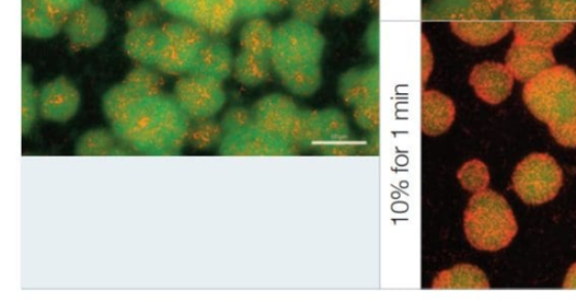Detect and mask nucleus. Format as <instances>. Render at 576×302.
Listing matches in <instances>:
<instances>
[{"label": "nucleus", "mask_w": 576, "mask_h": 302, "mask_svg": "<svg viewBox=\"0 0 576 302\" xmlns=\"http://www.w3.org/2000/svg\"><path fill=\"white\" fill-rule=\"evenodd\" d=\"M116 140L115 135L106 131V129H92V131L80 137L76 152L82 156L112 154L116 147Z\"/></svg>", "instance_id": "obj_29"}, {"label": "nucleus", "mask_w": 576, "mask_h": 302, "mask_svg": "<svg viewBox=\"0 0 576 302\" xmlns=\"http://www.w3.org/2000/svg\"><path fill=\"white\" fill-rule=\"evenodd\" d=\"M300 114L290 97L279 94L262 98L253 108L255 126L285 143L298 141Z\"/></svg>", "instance_id": "obj_7"}, {"label": "nucleus", "mask_w": 576, "mask_h": 302, "mask_svg": "<svg viewBox=\"0 0 576 302\" xmlns=\"http://www.w3.org/2000/svg\"><path fill=\"white\" fill-rule=\"evenodd\" d=\"M458 178L462 187L473 194L487 189L489 184V172L484 162L471 160L458 172Z\"/></svg>", "instance_id": "obj_31"}, {"label": "nucleus", "mask_w": 576, "mask_h": 302, "mask_svg": "<svg viewBox=\"0 0 576 302\" xmlns=\"http://www.w3.org/2000/svg\"><path fill=\"white\" fill-rule=\"evenodd\" d=\"M191 118L174 96L141 100L120 121L112 125L123 144L145 155H175L187 141Z\"/></svg>", "instance_id": "obj_1"}, {"label": "nucleus", "mask_w": 576, "mask_h": 302, "mask_svg": "<svg viewBox=\"0 0 576 302\" xmlns=\"http://www.w3.org/2000/svg\"><path fill=\"white\" fill-rule=\"evenodd\" d=\"M489 283L482 270L460 265L440 272L434 280V289H485Z\"/></svg>", "instance_id": "obj_22"}, {"label": "nucleus", "mask_w": 576, "mask_h": 302, "mask_svg": "<svg viewBox=\"0 0 576 302\" xmlns=\"http://www.w3.org/2000/svg\"><path fill=\"white\" fill-rule=\"evenodd\" d=\"M212 0H198V4H199V11H198V15H197V19H196V22L195 24L198 26L199 24V21H200V18L205 11V9H207V7L209 5V3H211Z\"/></svg>", "instance_id": "obj_41"}, {"label": "nucleus", "mask_w": 576, "mask_h": 302, "mask_svg": "<svg viewBox=\"0 0 576 302\" xmlns=\"http://www.w3.org/2000/svg\"><path fill=\"white\" fill-rule=\"evenodd\" d=\"M324 49L325 37L315 25L291 19L275 27L272 67L287 91L303 97L319 91Z\"/></svg>", "instance_id": "obj_2"}, {"label": "nucleus", "mask_w": 576, "mask_h": 302, "mask_svg": "<svg viewBox=\"0 0 576 302\" xmlns=\"http://www.w3.org/2000/svg\"><path fill=\"white\" fill-rule=\"evenodd\" d=\"M166 42L168 38L161 27L131 28L125 36L123 47L136 62L146 67H155L160 51Z\"/></svg>", "instance_id": "obj_17"}, {"label": "nucleus", "mask_w": 576, "mask_h": 302, "mask_svg": "<svg viewBox=\"0 0 576 302\" xmlns=\"http://www.w3.org/2000/svg\"><path fill=\"white\" fill-rule=\"evenodd\" d=\"M161 30L170 42L197 51L211 36L196 24L178 20L169 22Z\"/></svg>", "instance_id": "obj_26"}, {"label": "nucleus", "mask_w": 576, "mask_h": 302, "mask_svg": "<svg viewBox=\"0 0 576 302\" xmlns=\"http://www.w3.org/2000/svg\"><path fill=\"white\" fill-rule=\"evenodd\" d=\"M68 15L55 9L48 0H22V32L24 35L47 39L65 28Z\"/></svg>", "instance_id": "obj_12"}, {"label": "nucleus", "mask_w": 576, "mask_h": 302, "mask_svg": "<svg viewBox=\"0 0 576 302\" xmlns=\"http://www.w3.org/2000/svg\"><path fill=\"white\" fill-rule=\"evenodd\" d=\"M38 111V93L31 79L28 67L23 68L22 74V132L26 135L34 125Z\"/></svg>", "instance_id": "obj_30"}, {"label": "nucleus", "mask_w": 576, "mask_h": 302, "mask_svg": "<svg viewBox=\"0 0 576 302\" xmlns=\"http://www.w3.org/2000/svg\"><path fill=\"white\" fill-rule=\"evenodd\" d=\"M284 143L253 125L242 131L224 136L220 153L222 155H269L277 153L278 146Z\"/></svg>", "instance_id": "obj_16"}, {"label": "nucleus", "mask_w": 576, "mask_h": 302, "mask_svg": "<svg viewBox=\"0 0 576 302\" xmlns=\"http://www.w3.org/2000/svg\"><path fill=\"white\" fill-rule=\"evenodd\" d=\"M563 181V171L553 156L533 153L517 165L512 186L523 202L543 205L556 198Z\"/></svg>", "instance_id": "obj_5"}, {"label": "nucleus", "mask_w": 576, "mask_h": 302, "mask_svg": "<svg viewBox=\"0 0 576 302\" xmlns=\"http://www.w3.org/2000/svg\"><path fill=\"white\" fill-rule=\"evenodd\" d=\"M515 37L548 48L567 37L574 30L573 22L523 20L514 25Z\"/></svg>", "instance_id": "obj_19"}, {"label": "nucleus", "mask_w": 576, "mask_h": 302, "mask_svg": "<svg viewBox=\"0 0 576 302\" xmlns=\"http://www.w3.org/2000/svg\"><path fill=\"white\" fill-rule=\"evenodd\" d=\"M354 117L357 124L373 131L380 124V102L379 100L368 102L354 108Z\"/></svg>", "instance_id": "obj_37"}, {"label": "nucleus", "mask_w": 576, "mask_h": 302, "mask_svg": "<svg viewBox=\"0 0 576 302\" xmlns=\"http://www.w3.org/2000/svg\"><path fill=\"white\" fill-rule=\"evenodd\" d=\"M141 98L125 82L114 85L103 97V112L111 125L125 118Z\"/></svg>", "instance_id": "obj_25"}, {"label": "nucleus", "mask_w": 576, "mask_h": 302, "mask_svg": "<svg viewBox=\"0 0 576 302\" xmlns=\"http://www.w3.org/2000/svg\"><path fill=\"white\" fill-rule=\"evenodd\" d=\"M141 98L162 95L163 79L146 66L131 70L123 81Z\"/></svg>", "instance_id": "obj_27"}, {"label": "nucleus", "mask_w": 576, "mask_h": 302, "mask_svg": "<svg viewBox=\"0 0 576 302\" xmlns=\"http://www.w3.org/2000/svg\"><path fill=\"white\" fill-rule=\"evenodd\" d=\"M506 66L515 79L528 82L556 66V59L552 48L533 45V43L515 37L507 54Z\"/></svg>", "instance_id": "obj_11"}, {"label": "nucleus", "mask_w": 576, "mask_h": 302, "mask_svg": "<svg viewBox=\"0 0 576 302\" xmlns=\"http://www.w3.org/2000/svg\"><path fill=\"white\" fill-rule=\"evenodd\" d=\"M81 96L72 81L60 76L38 92V111L46 120L66 123L74 117Z\"/></svg>", "instance_id": "obj_9"}, {"label": "nucleus", "mask_w": 576, "mask_h": 302, "mask_svg": "<svg viewBox=\"0 0 576 302\" xmlns=\"http://www.w3.org/2000/svg\"><path fill=\"white\" fill-rule=\"evenodd\" d=\"M514 25L511 21L486 18H468L449 22L451 32L473 47L495 45L512 30Z\"/></svg>", "instance_id": "obj_13"}, {"label": "nucleus", "mask_w": 576, "mask_h": 302, "mask_svg": "<svg viewBox=\"0 0 576 302\" xmlns=\"http://www.w3.org/2000/svg\"><path fill=\"white\" fill-rule=\"evenodd\" d=\"M564 288L576 289V264L571 267L567 272Z\"/></svg>", "instance_id": "obj_40"}, {"label": "nucleus", "mask_w": 576, "mask_h": 302, "mask_svg": "<svg viewBox=\"0 0 576 302\" xmlns=\"http://www.w3.org/2000/svg\"><path fill=\"white\" fill-rule=\"evenodd\" d=\"M233 56L228 45L211 37L196 51L191 73L223 82L233 72Z\"/></svg>", "instance_id": "obj_15"}, {"label": "nucleus", "mask_w": 576, "mask_h": 302, "mask_svg": "<svg viewBox=\"0 0 576 302\" xmlns=\"http://www.w3.org/2000/svg\"><path fill=\"white\" fill-rule=\"evenodd\" d=\"M126 22L129 30L157 26L158 11L152 3L145 0L127 12Z\"/></svg>", "instance_id": "obj_35"}, {"label": "nucleus", "mask_w": 576, "mask_h": 302, "mask_svg": "<svg viewBox=\"0 0 576 302\" xmlns=\"http://www.w3.org/2000/svg\"><path fill=\"white\" fill-rule=\"evenodd\" d=\"M64 30L73 47L91 49L104 40L108 16L103 8L88 2L68 16Z\"/></svg>", "instance_id": "obj_8"}, {"label": "nucleus", "mask_w": 576, "mask_h": 302, "mask_svg": "<svg viewBox=\"0 0 576 302\" xmlns=\"http://www.w3.org/2000/svg\"><path fill=\"white\" fill-rule=\"evenodd\" d=\"M224 131L221 123L212 118L195 120L189 126L187 141L198 150L210 149L217 143H221Z\"/></svg>", "instance_id": "obj_28"}, {"label": "nucleus", "mask_w": 576, "mask_h": 302, "mask_svg": "<svg viewBox=\"0 0 576 302\" xmlns=\"http://www.w3.org/2000/svg\"><path fill=\"white\" fill-rule=\"evenodd\" d=\"M380 76L378 68L354 69L341 79V94L344 102L358 107L379 100Z\"/></svg>", "instance_id": "obj_18"}, {"label": "nucleus", "mask_w": 576, "mask_h": 302, "mask_svg": "<svg viewBox=\"0 0 576 302\" xmlns=\"http://www.w3.org/2000/svg\"><path fill=\"white\" fill-rule=\"evenodd\" d=\"M364 0H329V11L338 18H347L360 10Z\"/></svg>", "instance_id": "obj_38"}, {"label": "nucleus", "mask_w": 576, "mask_h": 302, "mask_svg": "<svg viewBox=\"0 0 576 302\" xmlns=\"http://www.w3.org/2000/svg\"><path fill=\"white\" fill-rule=\"evenodd\" d=\"M239 18L238 0H212L205 9L198 26L216 38L227 35Z\"/></svg>", "instance_id": "obj_21"}, {"label": "nucleus", "mask_w": 576, "mask_h": 302, "mask_svg": "<svg viewBox=\"0 0 576 302\" xmlns=\"http://www.w3.org/2000/svg\"><path fill=\"white\" fill-rule=\"evenodd\" d=\"M196 51L168 39L160 51L155 68L170 76H184L192 72Z\"/></svg>", "instance_id": "obj_23"}, {"label": "nucleus", "mask_w": 576, "mask_h": 302, "mask_svg": "<svg viewBox=\"0 0 576 302\" xmlns=\"http://www.w3.org/2000/svg\"><path fill=\"white\" fill-rule=\"evenodd\" d=\"M473 0H434L429 14L437 20H462L472 16Z\"/></svg>", "instance_id": "obj_32"}, {"label": "nucleus", "mask_w": 576, "mask_h": 302, "mask_svg": "<svg viewBox=\"0 0 576 302\" xmlns=\"http://www.w3.org/2000/svg\"><path fill=\"white\" fill-rule=\"evenodd\" d=\"M464 231L473 247L497 252L510 245L518 224L505 197L485 189L471 198L464 213Z\"/></svg>", "instance_id": "obj_4"}, {"label": "nucleus", "mask_w": 576, "mask_h": 302, "mask_svg": "<svg viewBox=\"0 0 576 302\" xmlns=\"http://www.w3.org/2000/svg\"><path fill=\"white\" fill-rule=\"evenodd\" d=\"M221 125L224 136L242 131L255 125L253 111L244 107L230 108L222 117Z\"/></svg>", "instance_id": "obj_36"}, {"label": "nucleus", "mask_w": 576, "mask_h": 302, "mask_svg": "<svg viewBox=\"0 0 576 302\" xmlns=\"http://www.w3.org/2000/svg\"><path fill=\"white\" fill-rule=\"evenodd\" d=\"M48 2L59 12L69 16L80 7L87 4L89 0H48Z\"/></svg>", "instance_id": "obj_39"}, {"label": "nucleus", "mask_w": 576, "mask_h": 302, "mask_svg": "<svg viewBox=\"0 0 576 302\" xmlns=\"http://www.w3.org/2000/svg\"><path fill=\"white\" fill-rule=\"evenodd\" d=\"M275 27L264 18L249 20L240 31L242 51L272 61Z\"/></svg>", "instance_id": "obj_20"}, {"label": "nucleus", "mask_w": 576, "mask_h": 302, "mask_svg": "<svg viewBox=\"0 0 576 302\" xmlns=\"http://www.w3.org/2000/svg\"><path fill=\"white\" fill-rule=\"evenodd\" d=\"M469 81L480 100L498 105L511 95L515 77L503 63L483 62L473 68Z\"/></svg>", "instance_id": "obj_10"}, {"label": "nucleus", "mask_w": 576, "mask_h": 302, "mask_svg": "<svg viewBox=\"0 0 576 302\" xmlns=\"http://www.w3.org/2000/svg\"><path fill=\"white\" fill-rule=\"evenodd\" d=\"M292 19L318 25L329 11V0H290Z\"/></svg>", "instance_id": "obj_34"}, {"label": "nucleus", "mask_w": 576, "mask_h": 302, "mask_svg": "<svg viewBox=\"0 0 576 302\" xmlns=\"http://www.w3.org/2000/svg\"><path fill=\"white\" fill-rule=\"evenodd\" d=\"M523 102L530 113L548 124L552 137L565 148H576V72L554 66L529 80Z\"/></svg>", "instance_id": "obj_3"}, {"label": "nucleus", "mask_w": 576, "mask_h": 302, "mask_svg": "<svg viewBox=\"0 0 576 302\" xmlns=\"http://www.w3.org/2000/svg\"><path fill=\"white\" fill-rule=\"evenodd\" d=\"M272 68L270 60L241 50L234 59L233 72L241 84L256 88L268 79Z\"/></svg>", "instance_id": "obj_24"}, {"label": "nucleus", "mask_w": 576, "mask_h": 302, "mask_svg": "<svg viewBox=\"0 0 576 302\" xmlns=\"http://www.w3.org/2000/svg\"><path fill=\"white\" fill-rule=\"evenodd\" d=\"M457 118V106L438 91H424L422 95V131L427 137H440L449 131Z\"/></svg>", "instance_id": "obj_14"}, {"label": "nucleus", "mask_w": 576, "mask_h": 302, "mask_svg": "<svg viewBox=\"0 0 576 302\" xmlns=\"http://www.w3.org/2000/svg\"><path fill=\"white\" fill-rule=\"evenodd\" d=\"M174 98L193 120L214 118L224 106L227 95L221 81L189 73L175 84Z\"/></svg>", "instance_id": "obj_6"}, {"label": "nucleus", "mask_w": 576, "mask_h": 302, "mask_svg": "<svg viewBox=\"0 0 576 302\" xmlns=\"http://www.w3.org/2000/svg\"><path fill=\"white\" fill-rule=\"evenodd\" d=\"M241 19H257L279 14L290 7V0H238Z\"/></svg>", "instance_id": "obj_33"}]
</instances>
